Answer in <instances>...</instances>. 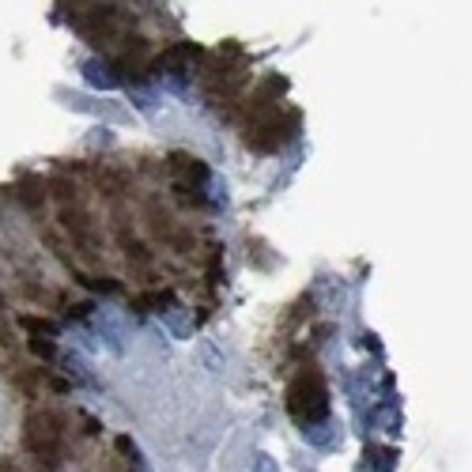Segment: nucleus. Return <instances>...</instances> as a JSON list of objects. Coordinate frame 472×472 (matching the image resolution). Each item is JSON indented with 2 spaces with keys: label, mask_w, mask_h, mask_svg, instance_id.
Segmentation results:
<instances>
[{
  "label": "nucleus",
  "mask_w": 472,
  "mask_h": 472,
  "mask_svg": "<svg viewBox=\"0 0 472 472\" xmlns=\"http://www.w3.org/2000/svg\"><path fill=\"white\" fill-rule=\"evenodd\" d=\"M287 408L298 419V427L329 423V393H325L318 366H310V371H303L291 382V389H287Z\"/></svg>",
  "instance_id": "nucleus-1"
},
{
  "label": "nucleus",
  "mask_w": 472,
  "mask_h": 472,
  "mask_svg": "<svg viewBox=\"0 0 472 472\" xmlns=\"http://www.w3.org/2000/svg\"><path fill=\"white\" fill-rule=\"evenodd\" d=\"M84 80L91 84V87H99V91H114L117 84V72H114V64H106V61H99V57H91V61H84Z\"/></svg>",
  "instance_id": "nucleus-2"
},
{
  "label": "nucleus",
  "mask_w": 472,
  "mask_h": 472,
  "mask_svg": "<svg viewBox=\"0 0 472 472\" xmlns=\"http://www.w3.org/2000/svg\"><path fill=\"white\" fill-rule=\"evenodd\" d=\"M397 457H401V450L397 446H366V453H363V468L366 472H393L397 468Z\"/></svg>",
  "instance_id": "nucleus-3"
},
{
  "label": "nucleus",
  "mask_w": 472,
  "mask_h": 472,
  "mask_svg": "<svg viewBox=\"0 0 472 472\" xmlns=\"http://www.w3.org/2000/svg\"><path fill=\"white\" fill-rule=\"evenodd\" d=\"M174 170H181V174H189L196 186H208L212 181V170H208L201 159H189V155H174Z\"/></svg>",
  "instance_id": "nucleus-4"
},
{
  "label": "nucleus",
  "mask_w": 472,
  "mask_h": 472,
  "mask_svg": "<svg viewBox=\"0 0 472 472\" xmlns=\"http://www.w3.org/2000/svg\"><path fill=\"white\" fill-rule=\"evenodd\" d=\"M19 325H23V329H31V333H46V336H57V333H61V325H57V321L34 318V313H23Z\"/></svg>",
  "instance_id": "nucleus-5"
},
{
  "label": "nucleus",
  "mask_w": 472,
  "mask_h": 472,
  "mask_svg": "<svg viewBox=\"0 0 472 472\" xmlns=\"http://www.w3.org/2000/svg\"><path fill=\"white\" fill-rule=\"evenodd\" d=\"M303 438L313 446H333V423H318V427H303Z\"/></svg>",
  "instance_id": "nucleus-6"
},
{
  "label": "nucleus",
  "mask_w": 472,
  "mask_h": 472,
  "mask_svg": "<svg viewBox=\"0 0 472 472\" xmlns=\"http://www.w3.org/2000/svg\"><path fill=\"white\" fill-rule=\"evenodd\" d=\"M166 325L174 329L178 340H181V336H189V321H186V310H181V306H174V310L166 313Z\"/></svg>",
  "instance_id": "nucleus-7"
},
{
  "label": "nucleus",
  "mask_w": 472,
  "mask_h": 472,
  "mask_svg": "<svg viewBox=\"0 0 472 472\" xmlns=\"http://www.w3.org/2000/svg\"><path fill=\"white\" fill-rule=\"evenodd\" d=\"M31 351H34V356H42V359H54V356H57V348L49 344V340H42V336L31 340Z\"/></svg>",
  "instance_id": "nucleus-8"
},
{
  "label": "nucleus",
  "mask_w": 472,
  "mask_h": 472,
  "mask_svg": "<svg viewBox=\"0 0 472 472\" xmlns=\"http://www.w3.org/2000/svg\"><path fill=\"white\" fill-rule=\"evenodd\" d=\"M253 472H276V461H272L268 453H257L253 457Z\"/></svg>",
  "instance_id": "nucleus-9"
},
{
  "label": "nucleus",
  "mask_w": 472,
  "mask_h": 472,
  "mask_svg": "<svg viewBox=\"0 0 472 472\" xmlns=\"http://www.w3.org/2000/svg\"><path fill=\"white\" fill-rule=\"evenodd\" d=\"M359 340H363V348H371V351H382V344H378V336H374V333H363Z\"/></svg>",
  "instance_id": "nucleus-10"
}]
</instances>
